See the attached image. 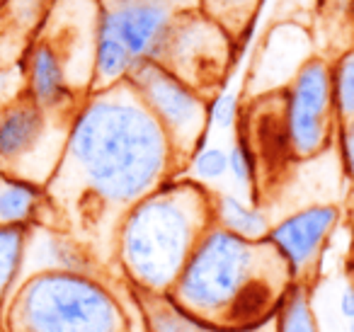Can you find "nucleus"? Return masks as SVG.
Segmentation results:
<instances>
[{
    "label": "nucleus",
    "instance_id": "obj_1",
    "mask_svg": "<svg viewBox=\"0 0 354 332\" xmlns=\"http://www.w3.org/2000/svg\"><path fill=\"white\" fill-rule=\"evenodd\" d=\"M183 170L162 127L129 80L95 90L75 107L64 153L44 185L46 204L95 233ZM114 255V252H112Z\"/></svg>",
    "mask_w": 354,
    "mask_h": 332
},
{
    "label": "nucleus",
    "instance_id": "obj_2",
    "mask_svg": "<svg viewBox=\"0 0 354 332\" xmlns=\"http://www.w3.org/2000/svg\"><path fill=\"white\" fill-rule=\"evenodd\" d=\"M296 286L281 252L214 223L167 298L189 317L223 332H248L277 317Z\"/></svg>",
    "mask_w": 354,
    "mask_h": 332
},
{
    "label": "nucleus",
    "instance_id": "obj_3",
    "mask_svg": "<svg viewBox=\"0 0 354 332\" xmlns=\"http://www.w3.org/2000/svg\"><path fill=\"white\" fill-rule=\"evenodd\" d=\"M214 221V192L172 177L122 216L114 235L119 272L131 291L167 296Z\"/></svg>",
    "mask_w": 354,
    "mask_h": 332
},
{
    "label": "nucleus",
    "instance_id": "obj_4",
    "mask_svg": "<svg viewBox=\"0 0 354 332\" xmlns=\"http://www.w3.org/2000/svg\"><path fill=\"white\" fill-rule=\"evenodd\" d=\"M8 332H131L119 298L93 274L32 272L10 293Z\"/></svg>",
    "mask_w": 354,
    "mask_h": 332
},
{
    "label": "nucleus",
    "instance_id": "obj_5",
    "mask_svg": "<svg viewBox=\"0 0 354 332\" xmlns=\"http://www.w3.org/2000/svg\"><path fill=\"white\" fill-rule=\"evenodd\" d=\"M127 80L162 127L177 165L185 170L194 153L207 146L209 100L158 61H138Z\"/></svg>",
    "mask_w": 354,
    "mask_h": 332
},
{
    "label": "nucleus",
    "instance_id": "obj_6",
    "mask_svg": "<svg viewBox=\"0 0 354 332\" xmlns=\"http://www.w3.org/2000/svg\"><path fill=\"white\" fill-rule=\"evenodd\" d=\"M330 64L310 56L296 68L284 95V131L294 160H310L330 148L337 136Z\"/></svg>",
    "mask_w": 354,
    "mask_h": 332
},
{
    "label": "nucleus",
    "instance_id": "obj_7",
    "mask_svg": "<svg viewBox=\"0 0 354 332\" xmlns=\"http://www.w3.org/2000/svg\"><path fill=\"white\" fill-rule=\"evenodd\" d=\"M228 32L202 12H180L162 66L207 98L216 88L228 59Z\"/></svg>",
    "mask_w": 354,
    "mask_h": 332
},
{
    "label": "nucleus",
    "instance_id": "obj_8",
    "mask_svg": "<svg viewBox=\"0 0 354 332\" xmlns=\"http://www.w3.org/2000/svg\"><path fill=\"white\" fill-rule=\"evenodd\" d=\"M342 219V209L335 204H310L294 214L284 216L267 233V240L274 245L286 259L291 277L301 286L313 288L318 282L320 259L330 245L335 228Z\"/></svg>",
    "mask_w": 354,
    "mask_h": 332
},
{
    "label": "nucleus",
    "instance_id": "obj_9",
    "mask_svg": "<svg viewBox=\"0 0 354 332\" xmlns=\"http://www.w3.org/2000/svg\"><path fill=\"white\" fill-rule=\"evenodd\" d=\"M180 12L156 0H104L97 15V32L112 35L136 61L162 64Z\"/></svg>",
    "mask_w": 354,
    "mask_h": 332
},
{
    "label": "nucleus",
    "instance_id": "obj_10",
    "mask_svg": "<svg viewBox=\"0 0 354 332\" xmlns=\"http://www.w3.org/2000/svg\"><path fill=\"white\" fill-rule=\"evenodd\" d=\"M56 117L64 114L46 112L30 98L17 100L0 112V160L6 172L25 175V167L49 148L56 133Z\"/></svg>",
    "mask_w": 354,
    "mask_h": 332
},
{
    "label": "nucleus",
    "instance_id": "obj_11",
    "mask_svg": "<svg viewBox=\"0 0 354 332\" xmlns=\"http://www.w3.org/2000/svg\"><path fill=\"white\" fill-rule=\"evenodd\" d=\"M27 98L54 114H66V109H73V85L68 78V68L64 64V56L49 39H39L30 49Z\"/></svg>",
    "mask_w": 354,
    "mask_h": 332
},
{
    "label": "nucleus",
    "instance_id": "obj_12",
    "mask_svg": "<svg viewBox=\"0 0 354 332\" xmlns=\"http://www.w3.org/2000/svg\"><path fill=\"white\" fill-rule=\"evenodd\" d=\"M46 204L44 187L10 172L0 175V225H32Z\"/></svg>",
    "mask_w": 354,
    "mask_h": 332
},
{
    "label": "nucleus",
    "instance_id": "obj_13",
    "mask_svg": "<svg viewBox=\"0 0 354 332\" xmlns=\"http://www.w3.org/2000/svg\"><path fill=\"white\" fill-rule=\"evenodd\" d=\"M131 293L136 296L146 332H223L189 317L187 313L180 311L167 296H151V293H136V291ZM248 332H274V320Z\"/></svg>",
    "mask_w": 354,
    "mask_h": 332
},
{
    "label": "nucleus",
    "instance_id": "obj_14",
    "mask_svg": "<svg viewBox=\"0 0 354 332\" xmlns=\"http://www.w3.org/2000/svg\"><path fill=\"white\" fill-rule=\"evenodd\" d=\"M214 221L228 233H236L248 240L267 238L272 228L270 219L260 206L245 204L233 194H214Z\"/></svg>",
    "mask_w": 354,
    "mask_h": 332
},
{
    "label": "nucleus",
    "instance_id": "obj_15",
    "mask_svg": "<svg viewBox=\"0 0 354 332\" xmlns=\"http://www.w3.org/2000/svg\"><path fill=\"white\" fill-rule=\"evenodd\" d=\"M30 228L32 225H0V313L25 269Z\"/></svg>",
    "mask_w": 354,
    "mask_h": 332
},
{
    "label": "nucleus",
    "instance_id": "obj_16",
    "mask_svg": "<svg viewBox=\"0 0 354 332\" xmlns=\"http://www.w3.org/2000/svg\"><path fill=\"white\" fill-rule=\"evenodd\" d=\"M313 288L296 284L274 317V332H320L313 311Z\"/></svg>",
    "mask_w": 354,
    "mask_h": 332
},
{
    "label": "nucleus",
    "instance_id": "obj_17",
    "mask_svg": "<svg viewBox=\"0 0 354 332\" xmlns=\"http://www.w3.org/2000/svg\"><path fill=\"white\" fill-rule=\"evenodd\" d=\"M260 0H199V12L221 25L228 35H241L245 25H252Z\"/></svg>",
    "mask_w": 354,
    "mask_h": 332
},
{
    "label": "nucleus",
    "instance_id": "obj_18",
    "mask_svg": "<svg viewBox=\"0 0 354 332\" xmlns=\"http://www.w3.org/2000/svg\"><path fill=\"white\" fill-rule=\"evenodd\" d=\"M330 83L337 122L342 124L354 119V49L330 64Z\"/></svg>",
    "mask_w": 354,
    "mask_h": 332
},
{
    "label": "nucleus",
    "instance_id": "obj_19",
    "mask_svg": "<svg viewBox=\"0 0 354 332\" xmlns=\"http://www.w3.org/2000/svg\"><path fill=\"white\" fill-rule=\"evenodd\" d=\"M228 172L233 175V180L245 190L255 192L257 175H260V165H257L255 148L250 146V138L241 136L233 141L231 151H228Z\"/></svg>",
    "mask_w": 354,
    "mask_h": 332
},
{
    "label": "nucleus",
    "instance_id": "obj_20",
    "mask_svg": "<svg viewBox=\"0 0 354 332\" xmlns=\"http://www.w3.org/2000/svg\"><path fill=\"white\" fill-rule=\"evenodd\" d=\"M192 180L197 182H216L228 172V151L218 146H204L202 151H197L192 156V160L187 163Z\"/></svg>",
    "mask_w": 354,
    "mask_h": 332
},
{
    "label": "nucleus",
    "instance_id": "obj_21",
    "mask_svg": "<svg viewBox=\"0 0 354 332\" xmlns=\"http://www.w3.org/2000/svg\"><path fill=\"white\" fill-rule=\"evenodd\" d=\"M241 119V102L233 93H216L209 100V129L231 131Z\"/></svg>",
    "mask_w": 354,
    "mask_h": 332
},
{
    "label": "nucleus",
    "instance_id": "obj_22",
    "mask_svg": "<svg viewBox=\"0 0 354 332\" xmlns=\"http://www.w3.org/2000/svg\"><path fill=\"white\" fill-rule=\"evenodd\" d=\"M337 141H339V156H342L344 172H347L349 182L354 185V119L339 124Z\"/></svg>",
    "mask_w": 354,
    "mask_h": 332
},
{
    "label": "nucleus",
    "instance_id": "obj_23",
    "mask_svg": "<svg viewBox=\"0 0 354 332\" xmlns=\"http://www.w3.org/2000/svg\"><path fill=\"white\" fill-rule=\"evenodd\" d=\"M339 315L347 322L354 320V286L352 284H347V286L342 288V293H339Z\"/></svg>",
    "mask_w": 354,
    "mask_h": 332
},
{
    "label": "nucleus",
    "instance_id": "obj_24",
    "mask_svg": "<svg viewBox=\"0 0 354 332\" xmlns=\"http://www.w3.org/2000/svg\"><path fill=\"white\" fill-rule=\"evenodd\" d=\"M349 228H352V238H354V204L349 209Z\"/></svg>",
    "mask_w": 354,
    "mask_h": 332
},
{
    "label": "nucleus",
    "instance_id": "obj_25",
    "mask_svg": "<svg viewBox=\"0 0 354 332\" xmlns=\"http://www.w3.org/2000/svg\"><path fill=\"white\" fill-rule=\"evenodd\" d=\"M347 332H354V320L347 322Z\"/></svg>",
    "mask_w": 354,
    "mask_h": 332
},
{
    "label": "nucleus",
    "instance_id": "obj_26",
    "mask_svg": "<svg viewBox=\"0 0 354 332\" xmlns=\"http://www.w3.org/2000/svg\"><path fill=\"white\" fill-rule=\"evenodd\" d=\"M3 172H6V167H3V160H0V175H3Z\"/></svg>",
    "mask_w": 354,
    "mask_h": 332
},
{
    "label": "nucleus",
    "instance_id": "obj_27",
    "mask_svg": "<svg viewBox=\"0 0 354 332\" xmlns=\"http://www.w3.org/2000/svg\"><path fill=\"white\" fill-rule=\"evenodd\" d=\"M349 274H352V286H354V269H349Z\"/></svg>",
    "mask_w": 354,
    "mask_h": 332
},
{
    "label": "nucleus",
    "instance_id": "obj_28",
    "mask_svg": "<svg viewBox=\"0 0 354 332\" xmlns=\"http://www.w3.org/2000/svg\"><path fill=\"white\" fill-rule=\"evenodd\" d=\"M0 3H3V0H0Z\"/></svg>",
    "mask_w": 354,
    "mask_h": 332
}]
</instances>
